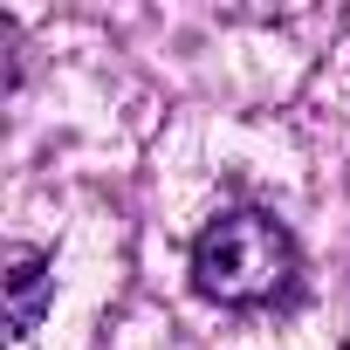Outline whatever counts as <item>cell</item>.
<instances>
[{
    "label": "cell",
    "instance_id": "cell-1",
    "mask_svg": "<svg viewBox=\"0 0 350 350\" xmlns=\"http://www.w3.org/2000/svg\"><path fill=\"white\" fill-rule=\"evenodd\" d=\"M295 234L261 206H234L193 241V288L220 309H268L295 288Z\"/></svg>",
    "mask_w": 350,
    "mask_h": 350
},
{
    "label": "cell",
    "instance_id": "cell-2",
    "mask_svg": "<svg viewBox=\"0 0 350 350\" xmlns=\"http://www.w3.org/2000/svg\"><path fill=\"white\" fill-rule=\"evenodd\" d=\"M0 288H8V336H28L55 295V261L42 247H14L8 254V275H0Z\"/></svg>",
    "mask_w": 350,
    "mask_h": 350
}]
</instances>
